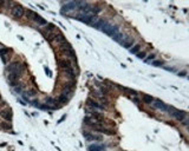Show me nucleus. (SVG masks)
<instances>
[{
  "label": "nucleus",
  "mask_w": 189,
  "mask_h": 151,
  "mask_svg": "<svg viewBox=\"0 0 189 151\" xmlns=\"http://www.w3.org/2000/svg\"><path fill=\"white\" fill-rule=\"evenodd\" d=\"M167 112H169V115H171L173 117H175V118H176L177 121H180V122H182L185 118H187V112H186V111L177 110V109H175V107H173V106H170V105H169V109H168Z\"/></svg>",
  "instance_id": "obj_1"
},
{
  "label": "nucleus",
  "mask_w": 189,
  "mask_h": 151,
  "mask_svg": "<svg viewBox=\"0 0 189 151\" xmlns=\"http://www.w3.org/2000/svg\"><path fill=\"white\" fill-rule=\"evenodd\" d=\"M24 14H25V8H24L22 5L14 2L13 7L11 8V16H12L14 19L18 20V19H20V18L23 17Z\"/></svg>",
  "instance_id": "obj_2"
},
{
  "label": "nucleus",
  "mask_w": 189,
  "mask_h": 151,
  "mask_svg": "<svg viewBox=\"0 0 189 151\" xmlns=\"http://www.w3.org/2000/svg\"><path fill=\"white\" fill-rule=\"evenodd\" d=\"M102 31H103L104 33H106L108 36H110V37H112V38H114L118 32H119V28H118V25H111V24H108V25L102 30Z\"/></svg>",
  "instance_id": "obj_3"
},
{
  "label": "nucleus",
  "mask_w": 189,
  "mask_h": 151,
  "mask_svg": "<svg viewBox=\"0 0 189 151\" xmlns=\"http://www.w3.org/2000/svg\"><path fill=\"white\" fill-rule=\"evenodd\" d=\"M83 136L85 137V139L88 142H92V141H102L103 139V136L102 135H97L94 132H90V131H84L83 132Z\"/></svg>",
  "instance_id": "obj_4"
},
{
  "label": "nucleus",
  "mask_w": 189,
  "mask_h": 151,
  "mask_svg": "<svg viewBox=\"0 0 189 151\" xmlns=\"http://www.w3.org/2000/svg\"><path fill=\"white\" fill-rule=\"evenodd\" d=\"M57 64L59 65V67L62 70H66L69 67H72V64H74V63H72L70 59H68V58H58L57 59Z\"/></svg>",
  "instance_id": "obj_5"
},
{
  "label": "nucleus",
  "mask_w": 189,
  "mask_h": 151,
  "mask_svg": "<svg viewBox=\"0 0 189 151\" xmlns=\"http://www.w3.org/2000/svg\"><path fill=\"white\" fill-rule=\"evenodd\" d=\"M86 105H88L90 109H92V110H106L103 105H100V104L96 101V99H94V98H88Z\"/></svg>",
  "instance_id": "obj_6"
},
{
  "label": "nucleus",
  "mask_w": 189,
  "mask_h": 151,
  "mask_svg": "<svg viewBox=\"0 0 189 151\" xmlns=\"http://www.w3.org/2000/svg\"><path fill=\"white\" fill-rule=\"evenodd\" d=\"M0 116L1 118H4L6 122H11L12 119V110L10 107H5L0 110Z\"/></svg>",
  "instance_id": "obj_7"
},
{
  "label": "nucleus",
  "mask_w": 189,
  "mask_h": 151,
  "mask_svg": "<svg viewBox=\"0 0 189 151\" xmlns=\"http://www.w3.org/2000/svg\"><path fill=\"white\" fill-rule=\"evenodd\" d=\"M153 103H154V104H153V106H154L155 109H160L161 111H164V112H167V111H168V109H169V105H167L165 103H163V101H160V99H154Z\"/></svg>",
  "instance_id": "obj_8"
},
{
  "label": "nucleus",
  "mask_w": 189,
  "mask_h": 151,
  "mask_svg": "<svg viewBox=\"0 0 189 151\" xmlns=\"http://www.w3.org/2000/svg\"><path fill=\"white\" fill-rule=\"evenodd\" d=\"M121 44L124 46V47H126V49H131L134 45H135V40H134V38H130V37H124V39L121 41Z\"/></svg>",
  "instance_id": "obj_9"
},
{
  "label": "nucleus",
  "mask_w": 189,
  "mask_h": 151,
  "mask_svg": "<svg viewBox=\"0 0 189 151\" xmlns=\"http://www.w3.org/2000/svg\"><path fill=\"white\" fill-rule=\"evenodd\" d=\"M57 30V27L53 25V24H50V23H47L46 26H44V28L43 30H40V32H42V34L45 37L47 36L48 33H52V32H54Z\"/></svg>",
  "instance_id": "obj_10"
},
{
  "label": "nucleus",
  "mask_w": 189,
  "mask_h": 151,
  "mask_svg": "<svg viewBox=\"0 0 189 151\" xmlns=\"http://www.w3.org/2000/svg\"><path fill=\"white\" fill-rule=\"evenodd\" d=\"M36 24H38L39 26H46L47 25V20L46 19H44L42 16H39V14H34V17H33V19H32Z\"/></svg>",
  "instance_id": "obj_11"
},
{
  "label": "nucleus",
  "mask_w": 189,
  "mask_h": 151,
  "mask_svg": "<svg viewBox=\"0 0 189 151\" xmlns=\"http://www.w3.org/2000/svg\"><path fill=\"white\" fill-rule=\"evenodd\" d=\"M70 97L69 95H64V93H60L59 96H58V98H57V101H58V104H68L69 101H70Z\"/></svg>",
  "instance_id": "obj_12"
},
{
  "label": "nucleus",
  "mask_w": 189,
  "mask_h": 151,
  "mask_svg": "<svg viewBox=\"0 0 189 151\" xmlns=\"http://www.w3.org/2000/svg\"><path fill=\"white\" fill-rule=\"evenodd\" d=\"M89 151H104L105 150V145L104 144H91L88 148Z\"/></svg>",
  "instance_id": "obj_13"
},
{
  "label": "nucleus",
  "mask_w": 189,
  "mask_h": 151,
  "mask_svg": "<svg viewBox=\"0 0 189 151\" xmlns=\"http://www.w3.org/2000/svg\"><path fill=\"white\" fill-rule=\"evenodd\" d=\"M34 14H36V12H33L32 10H30V8H28V10H25V14H24V16H25L28 20H32V19H33V17H34Z\"/></svg>",
  "instance_id": "obj_14"
},
{
  "label": "nucleus",
  "mask_w": 189,
  "mask_h": 151,
  "mask_svg": "<svg viewBox=\"0 0 189 151\" xmlns=\"http://www.w3.org/2000/svg\"><path fill=\"white\" fill-rule=\"evenodd\" d=\"M142 101H144L145 104H153L154 98H153L151 96H149V95H143V96H142Z\"/></svg>",
  "instance_id": "obj_15"
},
{
  "label": "nucleus",
  "mask_w": 189,
  "mask_h": 151,
  "mask_svg": "<svg viewBox=\"0 0 189 151\" xmlns=\"http://www.w3.org/2000/svg\"><path fill=\"white\" fill-rule=\"evenodd\" d=\"M141 47H142V46L140 45V44H135V45H134V46L130 49V52H131L132 54H137V53L141 51Z\"/></svg>",
  "instance_id": "obj_16"
},
{
  "label": "nucleus",
  "mask_w": 189,
  "mask_h": 151,
  "mask_svg": "<svg viewBox=\"0 0 189 151\" xmlns=\"http://www.w3.org/2000/svg\"><path fill=\"white\" fill-rule=\"evenodd\" d=\"M8 53H11V49H8V47H1L0 49V57H6Z\"/></svg>",
  "instance_id": "obj_17"
},
{
  "label": "nucleus",
  "mask_w": 189,
  "mask_h": 151,
  "mask_svg": "<svg viewBox=\"0 0 189 151\" xmlns=\"http://www.w3.org/2000/svg\"><path fill=\"white\" fill-rule=\"evenodd\" d=\"M36 93H37V91H36V90H33V89L27 90V91H25V92H24V95H25L26 97H28V98H30V97H33Z\"/></svg>",
  "instance_id": "obj_18"
},
{
  "label": "nucleus",
  "mask_w": 189,
  "mask_h": 151,
  "mask_svg": "<svg viewBox=\"0 0 189 151\" xmlns=\"http://www.w3.org/2000/svg\"><path fill=\"white\" fill-rule=\"evenodd\" d=\"M13 91L16 92V93H18V95H22L23 93V86L19 84V85H17L16 87H13Z\"/></svg>",
  "instance_id": "obj_19"
},
{
  "label": "nucleus",
  "mask_w": 189,
  "mask_h": 151,
  "mask_svg": "<svg viewBox=\"0 0 189 151\" xmlns=\"http://www.w3.org/2000/svg\"><path fill=\"white\" fill-rule=\"evenodd\" d=\"M155 58H156V54H155V53H150V54L148 56V58H145L144 60H145L147 63H150V60H155Z\"/></svg>",
  "instance_id": "obj_20"
},
{
  "label": "nucleus",
  "mask_w": 189,
  "mask_h": 151,
  "mask_svg": "<svg viewBox=\"0 0 189 151\" xmlns=\"http://www.w3.org/2000/svg\"><path fill=\"white\" fill-rule=\"evenodd\" d=\"M151 63V65H154V66H162L163 65V61L162 60H153V61H150Z\"/></svg>",
  "instance_id": "obj_21"
},
{
  "label": "nucleus",
  "mask_w": 189,
  "mask_h": 151,
  "mask_svg": "<svg viewBox=\"0 0 189 151\" xmlns=\"http://www.w3.org/2000/svg\"><path fill=\"white\" fill-rule=\"evenodd\" d=\"M136 56H137V57H138V58H140V59H145V56H147V52H145V51H140V52H138V53H137V54H136Z\"/></svg>",
  "instance_id": "obj_22"
},
{
  "label": "nucleus",
  "mask_w": 189,
  "mask_h": 151,
  "mask_svg": "<svg viewBox=\"0 0 189 151\" xmlns=\"http://www.w3.org/2000/svg\"><path fill=\"white\" fill-rule=\"evenodd\" d=\"M1 127H4V129H6V130H10L11 129V124H8V123H4Z\"/></svg>",
  "instance_id": "obj_23"
},
{
  "label": "nucleus",
  "mask_w": 189,
  "mask_h": 151,
  "mask_svg": "<svg viewBox=\"0 0 189 151\" xmlns=\"http://www.w3.org/2000/svg\"><path fill=\"white\" fill-rule=\"evenodd\" d=\"M131 101H134L135 104H140V99L137 97H131Z\"/></svg>",
  "instance_id": "obj_24"
},
{
  "label": "nucleus",
  "mask_w": 189,
  "mask_h": 151,
  "mask_svg": "<svg viewBox=\"0 0 189 151\" xmlns=\"http://www.w3.org/2000/svg\"><path fill=\"white\" fill-rule=\"evenodd\" d=\"M186 75H187V72H180L179 73V76H181V77H185Z\"/></svg>",
  "instance_id": "obj_25"
},
{
  "label": "nucleus",
  "mask_w": 189,
  "mask_h": 151,
  "mask_svg": "<svg viewBox=\"0 0 189 151\" xmlns=\"http://www.w3.org/2000/svg\"><path fill=\"white\" fill-rule=\"evenodd\" d=\"M1 47H2V46H1V45H0V49H1Z\"/></svg>",
  "instance_id": "obj_26"
},
{
  "label": "nucleus",
  "mask_w": 189,
  "mask_h": 151,
  "mask_svg": "<svg viewBox=\"0 0 189 151\" xmlns=\"http://www.w3.org/2000/svg\"><path fill=\"white\" fill-rule=\"evenodd\" d=\"M0 99H1V95H0Z\"/></svg>",
  "instance_id": "obj_27"
}]
</instances>
